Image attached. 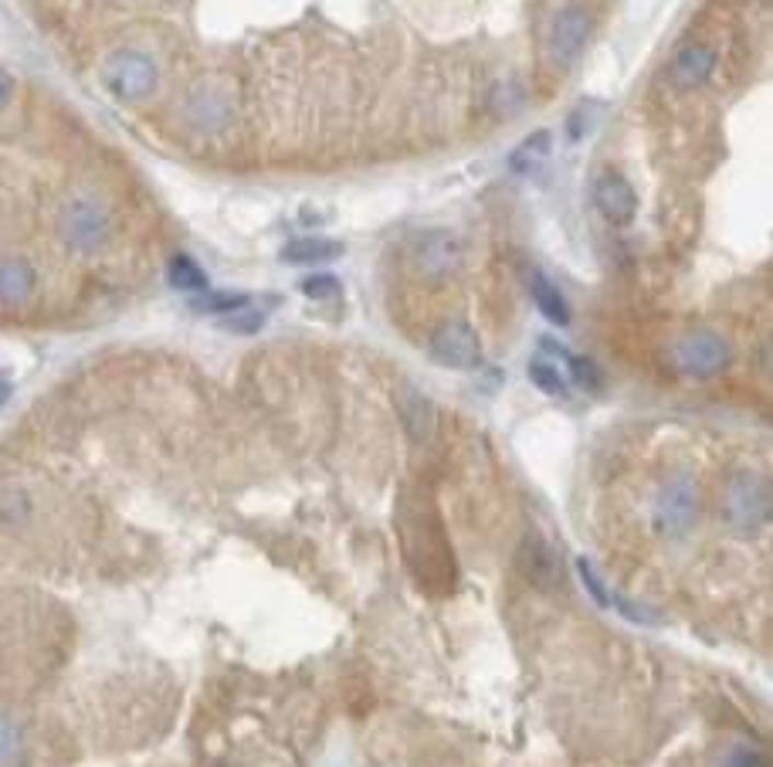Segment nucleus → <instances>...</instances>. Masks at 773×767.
Returning <instances> with one entry per match:
<instances>
[{
	"instance_id": "6e6552de",
	"label": "nucleus",
	"mask_w": 773,
	"mask_h": 767,
	"mask_svg": "<svg viewBox=\"0 0 773 767\" xmlns=\"http://www.w3.org/2000/svg\"><path fill=\"white\" fill-rule=\"evenodd\" d=\"M587 38H590V14L580 8H564L553 14L546 27V51L556 65H570L587 48Z\"/></svg>"
},
{
	"instance_id": "6ab92c4d",
	"label": "nucleus",
	"mask_w": 773,
	"mask_h": 767,
	"mask_svg": "<svg viewBox=\"0 0 773 767\" xmlns=\"http://www.w3.org/2000/svg\"><path fill=\"white\" fill-rule=\"evenodd\" d=\"M249 306V296L244 293H197L194 299V309L200 312H215V317H228V312H238Z\"/></svg>"
},
{
	"instance_id": "4be33fe9",
	"label": "nucleus",
	"mask_w": 773,
	"mask_h": 767,
	"mask_svg": "<svg viewBox=\"0 0 773 767\" xmlns=\"http://www.w3.org/2000/svg\"><path fill=\"white\" fill-rule=\"evenodd\" d=\"M564 357H567L570 374H574V380L580 384V388H587V391H597V388H601V370H597L587 357H574V354H564Z\"/></svg>"
},
{
	"instance_id": "bb28decb",
	"label": "nucleus",
	"mask_w": 773,
	"mask_h": 767,
	"mask_svg": "<svg viewBox=\"0 0 773 767\" xmlns=\"http://www.w3.org/2000/svg\"><path fill=\"white\" fill-rule=\"evenodd\" d=\"M8 398H11V384H8V380H0V408L8 404Z\"/></svg>"
},
{
	"instance_id": "39448f33",
	"label": "nucleus",
	"mask_w": 773,
	"mask_h": 767,
	"mask_svg": "<svg viewBox=\"0 0 773 767\" xmlns=\"http://www.w3.org/2000/svg\"><path fill=\"white\" fill-rule=\"evenodd\" d=\"M58 234L72 252L89 255V252H99L105 241H109V218H105V211L95 201L79 197L58 215Z\"/></svg>"
},
{
	"instance_id": "20e7f679",
	"label": "nucleus",
	"mask_w": 773,
	"mask_h": 767,
	"mask_svg": "<svg viewBox=\"0 0 773 767\" xmlns=\"http://www.w3.org/2000/svg\"><path fill=\"white\" fill-rule=\"evenodd\" d=\"M462 241L454 231H425V234H417V241L411 245V268L414 275L420 278V283H448V278L462 268Z\"/></svg>"
},
{
	"instance_id": "a878e982",
	"label": "nucleus",
	"mask_w": 773,
	"mask_h": 767,
	"mask_svg": "<svg viewBox=\"0 0 773 767\" xmlns=\"http://www.w3.org/2000/svg\"><path fill=\"white\" fill-rule=\"evenodd\" d=\"M11 99H14V79H11V72L0 68V110H8Z\"/></svg>"
},
{
	"instance_id": "4468645a",
	"label": "nucleus",
	"mask_w": 773,
	"mask_h": 767,
	"mask_svg": "<svg viewBox=\"0 0 773 767\" xmlns=\"http://www.w3.org/2000/svg\"><path fill=\"white\" fill-rule=\"evenodd\" d=\"M346 249L333 238H296L282 249V262L289 265H326L336 262Z\"/></svg>"
},
{
	"instance_id": "f8f14e48",
	"label": "nucleus",
	"mask_w": 773,
	"mask_h": 767,
	"mask_svg": "<svg viewBox=\"0 0 773 767\" xmlns=\"http://www.w3.org/2000/svg\"><path fill=\"white\" fill-rule=\"evenodd\" d=\"M397 411H401V422H404V428L414 442H425L435 432V404L417 388H401L397 391Z\"/></svg>"
},
{
	"instance_id": "b1692460",
	"label": "nucleus",
	"mask_w": 773,
	"mask_h": 767,
	"mask_svg": "<svg viewBox=\"0 0 773 767\" xmlns=\"http://www.w3.org/2000/svg\"><path fill=\"white\" fill-rule=\"evenodd\" d=\"M577 574H580L584 587L590 591V598L601 605V608H608V591H604L601 577H597V571L590 568V561H577Z\"/></svg>"
},
{
	"instance_id": "f3484780",
	"label": "nucleus",
	"mask_w": 773,
	"mask_h": 767,
	"mask_svg": "<svg viewBox=\"0 0 773 767\" xmlns=\"http://www.w3.org/2000/svg\"><path fill=\"white\" fill-rule=\"evenodd\" d=\"M530 380L537 384L540 391H546L550 398H564L567 394V377L564 370H559L556 364H550L546 357H537L530 364Z\"/></svg>"
},
{
	"instance_id": "f257e3e1",
	"label": "nucleus",
	"mask_w": 773,
	"mask_h": 767,
	"mask_svg": "<svg viewBox=\"0 0 773 767\" xmlns=\"http://www.w3.org/2000/svg\"><path fill=\"white\" fill-rule=\"evenodd\" d=\"M102 85L119 102H147L160 85V68L147 51L119 48L102 61Z\"/></svg>"
},
{
	"instance_id": "423d86ee",
	"label": "nucleus",
	"mask_w": 773,
	"mask_h": 767,
	"mask_svg": "<svg viewBox=\"0 0 773 767\" xmlns=\"http://www.w3.org/2000/svg\"><path fill=\"white\" fill-rule=\"evenodd\" d=\"M672 360L689 377H716L729 364V343L713 330H695L676 343Z\"/></svg>"
},
{
	"instance_id": "393cba45",
	"label": "nucleus",
	"mask_w": 773,
	"mask_h": 767,
	"mask_svg": "<svg viewBox=\"0 0 773 767\" xmlns=\"http://www.w3.org/2000/svg\"><path fill=\"white\" fill-rule=\"evenodd\" d=\"M726 767H766V760H763L757 751H736V754L726 760Z\"/></svg>"
},
{
	"instance_id": "9d476101",
	"label": "nucleus",
	"mask_w": 773,
	"mask_h": 767,
	"mask_svg": "<svg viewBox=\"0 0 773 767\" xmlns=\"http://www.w3.org/2000/svg\"><path fill=\"white\" fill-rule=\"evenodd\" d=\"M713 68H716V51L709 45H685L669 65V82L679 92H692L699 85H706Z\"/></svg>"
},
{
	"instance_id": "1a4fd4ad",
	"label": "nucleus",
	"mask_w": 773,
	"mask_h": 767,
	"mask_svg": "<svg viewBox=\"0 0 773 767\" xmlns=\"http://www.w3.org/2000/svg\"><path fill=\"white\" fill-rule=\"evenodd\" d=\"M593 204L597 211H601L611 225H627L638 211V197H635V187H631L621 173L608 170L597 178L593 184Z\"/></svg>"
},
{
	"instance_id": "dca6fc26",
	"label": "nucleus",
	"mask_w": 773,
	"mask_h": 767,
	"mask_svg": "<svg viewBox=\"0 0 773 767\" xmlns=\"http://www.w3.org/2000/svg\"><path fill=\"white\" fill-rule=\"evenodd\" d=\"M166 278H170V286L173 289H181V293H204L207 289V275H204V268L191 259V255H177L170 262V268H166Z\"/></svg>"
},
{
	"instance_id": "2eb2a0df",
	"label": "nucleus",
	"mask_w": 773,
	"mask_h": 767,
	"mask_svg": "<svg viewBox=\"0 0 773 767\" xmlns=\"http://www.w3.org/2000/svg\"><path fill=\"white\" fill-rule=\"evenodd\" d=\"M530 293H533L537 309L543 312L550 323H556V327H567L570 323V306H567L564 293H559L543 272H530Z\"/></svg>"
},
{
	"instance_id": "412c9836",
	"label": "nucleus",
	"mask_w": 773,
	"mask_h": 767,
	"mask_svg": "<svg viewBox=\"0 0 773 767\" xmlns=\"http://www.w3.org/2000/svg\"><path fill=\"white\" fill-rule=\"evenodd\" d=\"M224 330L231 333H258L265 327V312L262 309H252V306H244L238 312H228V317L221 320Z\"/></svg>"
},
{
	"instance_id": "5701e85b",
	"label": "nucleus",
	"mask_w": 773,
	"mask_h": 767,
	"mask_svg": "<svg viewBox=\"0 0 773 767\" xmlns=\"http://www.w3.org/2000/svg\"><path fill=\"white\" fill-rule=\"evenodd\" d=\"M302 293L309 299H336L339 296V278L336 275H309L302 283Z\"/></svg>"
},
{
	"instance_id": "a211bd4d",
	"label": "nucleus",
	"mask_w": 773,
	"mask_h": 767,
	"mask_svg": "<svg viewBox=\"0 0 773 767\" xmlns=\"http://www.w3.org/2000/svg\"><path fill=\"white\" fill-rule=\"evenodd\" d=\"M546 153H550V133H546V129H540L537 136L526 139L522 147H516V150H512L509 167H512L516 173H522V170H530L533 163H540Z\"/></svg>"
},
{
	"instance_id": "0eeeda50",
	"label": "nucleus",
	"mask_w": 773,
	"mask_h": 767,
	"mask_svg": "<svg viewBox=\"0 0 773 767\" xmlns=\"http://www.w3.org/2000/svg\"><path fill=\"white\" fill-rule=\"evenodd\" d=\"M431 357L448 370H472L482 364V343L475 330L462 320H451L435 330L431 336Z\"/></svg>"
},
{
	"instance_id": "7ed1b4c3",
	"label": "nucleus",
	"mask_w": 773,
	"mask_h": 767,
	"mask_svg": "<svg viewBox=\"0 0 773 767\" xmlns=\"http://www.w3.org/2000/svg\"><path fill=\"white\" fill-rule=\"evenodd\" d=\"M699 513V490H695V479L689 472H676L661 482V490L655 496L651 506V523H655V534L661 537H685L695 523Z\"/></svg>"
},
{
	"instance_id": "aec40b11",
	"label": "nucleus",
	"mask_w": 773,
	"mask_h": 767,
	"mask_svg": "<svg viewBox=\"0 0 773 767\" xmlns=\"http://www.w3.org/2000/svg\"><path fill=\"white\" fill-rule=\"evenodd\" d=\"M18 760H21V734L8 717H0V767H18Z\"/></svg>"
},
{
	"instance_id": "ddd939ff",
	"label": "nucleus",
	"mask_w": 773,
	"mask_h": 767,
	"mask_svg": "<svg viewBox=\"0 0 773 767\" xmlns=\"http://www.w3.org/2000/svg\"><path fill=\"white\" fill-rule=\"evenodd\" d=\"M38 275L24 259H0V302L4 306H24L34 296Z\"/></svg>"
},
{
	"instance_id": "f03ea898",
	"label": "nucleus",
	"mask_w": 773,
	"mask_h": 767,
	"mask_svg": "<svg viewBox=\"0 0 773 767\" xmlns=\"http://www.w3.org/2000/svg\"><path fill=\"white\" fill-rule=\"evenodd\" d=\"M770 482L757 472H736L723 496V519L732 534L750 537L770 519Z\"/></svg>"
},
{
	"instance_id": "9b49d317",
	"label": "nucleus",
	"mask_w": 773,
	"mask_h": 767,
	"mask_svg": "<svg viewBox=\"0 0 773 767\" xmlns=\"http://www.w3.org/2000/svg\"><path fill=\"white\" fill-rule=\"evenodd\" d=\"M516 564L522 571V577L537 584V587H553L559 581V561L556 553L546 540L540 537H526L519 543V553H516Z\"/></svg>"
}]
</instances>
